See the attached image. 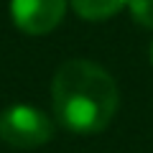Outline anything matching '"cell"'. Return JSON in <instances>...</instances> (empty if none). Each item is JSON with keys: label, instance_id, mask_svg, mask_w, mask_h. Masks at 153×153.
I'll return each instance as SVG.
<instances>
[{"label": "cell", "instance_id": "2", "mask_svg": "<svg viewBox=\"0 0 153 153\" xmlns=\"http://www.w3.org/2000/svg\"><path fill=\"white\" fill-rule=\"evenodd\" d=\"M54 123L33 105H10L0 112V138L10 148L31 151L51 140Z\"/></svg>", "mask_w": 153, "mask_h": 153}, {"label": "cell", "instance_id": "5", "mask_svg": "<svg viewBox=\"0 0 153 153\" xmlns=\"http://www.w3.org/2000/svg\"><path fill=\"white\" fill-rule=\"evenodd\" d=\"M133 21L143 28H153V0H130L128 3Z\"/></svg>", "mask_w": 153, "mask_h": 153}, {"label": "cell", "instance_id": "3", "mask_svg": "<svg viewBox=\"0 0 153 153\" xmlns=\"http://www.w3.org/2000/svg\"><path fill=\"white\" fill-rule=\"evenodd\" d=\"M66 13V0H10V18L23 33L44 36Z\"/></svg>", "mask_w": 153, "mask_h": 153}, {"label": "cell", "instance_id": "1", "mask_svg": "<svg viewBox=\"0 0 153 153\" xmlns=\"http://www.w3.org/2000/svg\"><path fill=\"white\" fill-rule=\"evenodd\" d=\"M56 120L69 133H100L117 112V84L100 64L69 59L56 69L51 82Z\"/></svg>", "mask_w": 153, "mask_h": 153}, {"label": "cell", "instance_id": "4", "mask_svg": "<svg viewBox=\"0 0 153 153\" xmlns=\"http://www.w3.org/2000/svg\"><path fill=\"white\" fill-rule=\"evenodd\" d=\"M130 0H69V5L74 8L76 16L87 18V21H105L112 18L115 13H120L128 8Z\"/></svg>", "mask_w": 153, "mask_h": 153}, {"label": "cell", "instance_id": "6", "mask_svg": "<svg viewBox=\"0 0 153 153\" xmlns=\"http://www.w3.org/2000/svg\"><path fill=\"white\" fill-rule=\"evenodd\" d=\"M151 64H153V41H151Z\"/></svg>", "mask_w": 153, "mask_h": 153}]
</instances>
